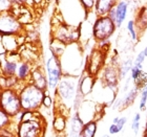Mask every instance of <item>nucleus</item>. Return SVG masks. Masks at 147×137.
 Instances as JSON below:
<instances>
[{
    "instance_id": "9b49d317",
    "label": "nucleus",
    "mask_w": 147,
    "mask_h": 137,
    "mask_svg": "<svg viewBox=\"0 0 147 137\" xmlns=\"http://www.w3.org/2000/svg\"><path fill=\"white\" fill-rule=\"evenodd\" d=\"M139 92L140 91L138 89L136 88L135 86H132L128 91L123 94L122 98H117L116 101L113 102L111 108L113 110H125L127 108H129L136 102V100H137L139 95Z\"/></svg>"
},
{
    "instance_id": "2f4dec72",
    "label": "nucleus",
    "mask_w": 147,
    "mask_h": 137,
    "mask_svg": "<svg viewBox=\"0 0 147 137\" xmlns=\"http://www.w3.org/2000/svg\"><path fill=\"white\" fill-rule=\"evenodd\" d=\"M16 4H18V5H21V4H24L25 2H28V0H12Z\"/></svg>"
},
{
    "instance_id": "7c9ffc66",
    "label": "nucleus",
    "mask_w": 147,
    "mask_h": 137,
    "mask_svg": "<svg viewBox=\"0 0 147 137\" xmlns=\"http://www.w3.org/2000/svg\"><path fill=\"white\" fill-rule=\"evenodd\" d=\"M52 105H53V100H52V98H51V95L49 94V92L46 91L45 92V96H44V98H43L42 107L49 109V108L52 107Z\"/></svg>"
},
{
    "instance_id": "cd10ccee",
    "label": "nucleus",
    "mask_w": 147,
    "mask_h": 137,
    "mask_svg": "<svg viewBox=\"0 0 147 137\" xmlns=\"http://www.w3.org/2000/svg\"><path fill=\"white\" fill-rule=\"evenodd\" d=\"M145 59H146V57H145L144 52L142 51V50H141V51H139L138 55H136L135 61H134V66L143 69V64H144Z\"/></svg>"
},
{
    "instance_id": "393cba45",
    "label": "nucleus",
    "mask_w": 147,
    "mask_h": 137,
    "mask_svg": "<svg viewBox=\"0 0 147 137\" xmlns=\"http://www.w3.org/2000/svg\"><path fill=\"white\" fill-rule=\"evenodd\" d=\"M139 109L140 111H146L147 109V86L140 91V98H139Z\"/></svg>"
},
{
    "instance_id": "423d86ee",
    "label": "nucleus",
    "mask_w": 147,
    "mask_h": 137,
    "mask_svg": "<svg viewBox=\"0 0 147 137\" xmlns=\"http://www.w3.org/2000/svg\"><path fill=\"white\" fill-rule=\"evenodd\" d=\"M46 74L49 80V89L51 91L56 90L58 84L63 78V67L60 57L52 53L45 63Z\"/></svg>"
},
{
    "instance_id": "a211bd4d",
    "label": "nucleus",
    "mask_w": 147,
    "mask_h": 137,
    "mask_svg": "<svg viewBox=\"0 0 147 137\" xmlns=\"http://www.w3.org/2000/svg\"><path fill=\"white\" fill-rule=\"evenodd\" d=\"M127 122V117L126 116H116L113 119L111 125L108 128V132L110 135H117L122 131Z\"/></svg>"
},
{
    "instance_id": "4c0bfd02",
    "label": "nucleus",
    "mask_w": 147,
    "mask_h": 137,
    "mask_svg": "<svg viewBox=\"0 0 147 137\" xmlns=\"http://www.w3.org/2000/svg\"><path fill=\"white\" fill-rule=\"evenodd\" d=\"M0 1H2V0H0Z\"/></svg>"
},
{
    "instance_id": "4468645a",
    "label": "nucleus",
    "mask_w": 147,
    "mask_h": 137,
    "mask_svg": "<svg viewBox=\"0 0 147 137\" xmlns=\"http://www.w3.org/2000/svg\"><path fill=\"white\" fill-rule=\"evenodd\" d=\"M119 0H96V4L94 6V12L96 17L108 16L109 12L117 5Z\"/></svg>"
},
{
    "instance_id": "6ab92c4d",
    "label": "nucleus",
    "mask_w": 147,
    "mask_h": 137,
    "mask_svg": "<svg viewBox=\"0 0 147 137\" xmlns=\"http://www.w3.org/2000/svg\"><path fill=\"white\" fill-rule=\"evenodd\" d=\"M66 117L63 113H57L54 117V122H53V128H54V131L58 134H61V133H64L65 129H66Z\"/></svg>"
},
{
    "instance_id": "bb28decb",
    "label": "nucleus",
    "mask_w": 147,
    "mask_h": 137,
    "mask_svg": "<svg viewBox=\"0 0 147 137\" xmlns=\"http://www.w3.org/2000/svg\"><path fill=\"white\" fill-rule=\"evenodd\" d=\"M131 130L134 131L135 135H137L140 131V128H141V113H136L134 115V118L131 120Z\"/></svg>"
},
{
    "instance_id": "0eeeda50",
    "label": "nucleus",
    "mask_w": 147,
    "mask_h": 137,
    "mask_svg": "<svg viewBox=\"0 0 147 137\" xmlns=\"http://www.w3.org/2000/svg\"><path fill=\"white\" fill-rule=\"evenodd\" d=\"M100 83L103 87H106L110 91L118 93L120 84V74H119V65L113 63H108L104 66V68L100 72Z\"/></svg>"
},
{
    "instance_id": "f3484780",
    "label": "nucleus",
    "mask_w": 147,
    "mask_h": 137,
    "mask_svg": "<svg viewBox=\"0 0 147 137\" xmlns=\"http://www.w3.org/2000/svg\"><path fill=\"white\" fill-rule=\"evenodd\" d=\"M98 131V120H89L83 125L79 137H95Z\"/></svg>"
},
{
    "instance_id": "20e7f679",
    "label": "nucleus",
    "mask_w": 147,
    "mask_h": 137,
    "mask_svg": "<svg viewBox=\"0 0 147 137\" xmlns=\"http://www.w3.org/2000/svg\"><path fill=\"white\" fill-rule=\"evenodd\" d=\"M117 29L116 23L108 16L97 17L92 28V38L97 43L109 41Z\"/></svg>"
},
{
    "instance_id": "aec40b11",
    "label": "nucleus",
    "mask_w": 147,
    "mask_h": 137,
    "mask_svg": "<svg viewBox=\"0 0 147 137\" xmlns=\"http://www.w3.org/2000/svg\"><path fill=\"white\" fill-rule=\"evenodd\" d=\"M134 61L135 59L131 58V57H128V58L122 61V63H120L119 65V74H120V80L126 79V76H128V73H130V70L134 67Z\"/></svg>"
},
{
    "instance_id": "72a5a7b5",
    "label": "nucleus",
    "mask_w": 147,
    "mask_h": 137,
    "mask_svg": "<svg viewBox=\"0 0 147 137\" xmlns=\"http://www.w3.org/2000/svg\"><path fill=\"white\" fill-rule=\"evenodd\" d=\"M137 2H139L140 4H147V0H137Z\"/></svg>"
},
{
    "instance_id": "9d476101",
    "label": "nucleus",
    "mask_w": 147,
    "mask_h": 137,
    "mask_svg": "<svg viewBox=\"0 0 147 137\" xmlns=\"http://www.w3.org/2000/svg\"><path fill=\"white\" fill-rule=\"evenodd\" d=\"M22 31V24L14 15H0V35L2 36H17Z\"/></svg>"
},
{
    "instance_id": "b1692460",
    "label": "nucleus",
    "mask_w": 147,
    "mask_h": 137,
    "mask_svg": "<svg viewBox=\"0 0 147 137\" xmlns=\"http://www.w3.org/2000/svg\"><path fill=\"white\" fill-rule=\"evenodd\" d=\"M11 125H12V117L0 109V131L11 127Z\"/></svg>"
},
{
    "instance_id": "f8f14e48",
    "label": "nucleus",
    "mask_w": 147,
    "mask_h": 137,
    "mask_svg": "<svg viewBox=\"0 0 147 137\" xmlns=\"http://www.w3.org/2000/svg\"><path fill=\"white\" fill-rule=\"evenodd\" d=\"M31 84L36 86L37 88L41 89L43 91H47L49 89V80L45 72L43 71L41 67H37L34 70H32L31 73Z\"/></svg>"
},
{
    "instance_id": "f704fd0d",
    "label": "nucleus",
    "mask_w": 147,
    "mask_h": 137,
    "mask_svg": "<svg viewBox=\"0 0 147 137\" xmlns=\"http://www.w3.org/2000/svg\"><path fill=\"white\" fill-rule=\"evenodd\" d=\"M142 51L144 52L145 57H146V58H147V46H145V47H144V49H143V50H142Z\"/></svg>"
},
{
    "instance_id": "6e6552de",
    "label": "nucleus",
    "mask_w": 147,
    "mask_h": 137,
    "mask_svg": "<svg viewBox=\"0 0 147 137\" xmlns=\"http://www.w3.org/2000/svg\"><path fill=\"white\" fill-rule=\"evenodd\" d=\"M106 53L107 51L105 49L100 47L94 48L89 53L86 63V73L90 74L92 76H97L100 74L101 70L104 68L105 61H106Z\"/></svg>"
},
{
    "instance_id": "c85d7f7f",
    "label": "nucleus",
    "mask_w": 147,
    "mask_h": 137,
    "mask_svg": "<svg viewBox=\"0 0 147 137\" xmlns=\"http://www.w3.org/2000/svg\"><path fill=\"white\" fill-rule=\"evenodd\" d=\"M144 70L141 69V68H138V67H136V66H134V67L131 68V70H130V79H131L132 83L135 82V81H137L138 80V78L142 74V72H143Z\"/></svg>"
},
{
    "instance_id": "f257e3e1",
    "label": "nucleus",
    "mask_w": 147,
    "mask_h": 137,
    "mask_svg": "<svg viewBox=\"0 0 147 137\" xmlns=\"http://www.w3.org/2000/svg\"><path fill=\"white\" fill-rule=\"evenodd\" d=\"M17 124L16 137H43L44 119L39 113L32 111H21Z\"/></svg>"
},
{
    "instance_id": "a878e982",
    "label": "nucleus",
    "mask_w": 147,
    "mask_h": 137,
    "mask_svg": "<svg viewBox=\"0 0 147 137\" xmlns=\"http://www.w3.org/2000/svg\"><path fill=\"white\" fill-rule=\"evenodd\" d=\"M134 86L138 89L139 91H141L144 87H146L147 86V72L143 71L141 76L138 78V80L134 82Z\"/></svg>"
},
{
    "instance_id": "ddd939ff",
    "label": "nucleus",
    "mask_w": 147,
    "mask_h": 137,
    "mask_svg": "<svg viewBox=\"0 0 147 137\" xmlns=\"http://www.w3.org/2000/svg\"><path fill=\"white\" fill-rule=\"evenodd\" d=\"M129 9V1L128 0H119L117 5L115 6V13H116V19L115 23L117 25V28H120L124 24Z\"/></svg>"
},
{
    "instance_id": "412c9836",
    "label": "nucleus",
    "mask_w": 147,
    "mask_h": 137,
    "mask_svg": "<svg viewBox=\"0 0 147 137\" xmlns=\"http://www.w3.org/2000/svg\"><path fill=\"white\" fill-rule=\"evenodd\" d=\"M126 29H127V33H128L129 39L130 41L134 43H137L140 41V36L141 35L139 34L138 28H137V25H136L135 20H129L127 21V24H126Z\"/></svg>"
},
{
    "instance_id": "c9c22d12",
    "label": "nucleus",
    "mask_w": 147,
    "mask_h": 137,
    "mask_svg": "<svg viewBox=\"0 0 147 137\" xmlns=\"http://www.w3.org/2000/svg\"><path fill=\"white\" fill-rule=\"evenodd\" d=\"M101 137H110V136H109L108 134H104V135H102Z\"/></svg>"
},
{
    "instance_id": "4be33fe9",
    "label": "nucleus",
    "mask_w": 147,
    "mask_h": 137,
    "mask_svg": "<svg viewBox=\"0 0 147 137\" xmlns=\"http://www.w3.org/2000/svg\"><path fill=\"white\" fill-rule=\"evenodd\" d=\"M31 65L28 62H23L19 65L18 70H17V78L19 81H25L26 79L31 78Z\"/></svg>"
},
{
    "instance_id": "dca6fc26",
    "label": "nucleus",
    "mask_w": 147,
    "mask_h": 137,
    "mask_svg": "<svg viewBox=\"0 0 147 137\" xmlns=\"http://www.w3.org/2000/svg\"><path fill=\"white\" fill-rule=\"evenodd\" d=\"M96 84V78L95 76H92L90 74L86 73L85 76H83L81 78V80H79L78 82V91L85 96L88 93L92 91V88Z\"/></svg>"
},
{
    "instance_id": "f03ea898",
    "label": "nucleus",
    "mask_w": 147,
    "mask_h": 137,
    "mask_svg": "<svg viewBox=\"0 0 147 137\" xmlns=\"http://www.w3.org/2000/svg\"><path fill=\"white\" fill-rule=\"evenodd\" d=\"M45 92L46 91L37 88L31 83H28L19 92L22 111L38 112L42 107Z\"/></svg>"
},
{
    "instance_id": "7ed1b4c3",
    "label": "nucleus",
    "mask_w": 147,
    "mask_h": 137,
    "mask_svg": "<svg viewBox=\"0 0 147 137\" xmlns=\"http://www.w3.org/2000/svg\"><path fill=\"white\" fill-rule=\"evenodd\" d=\"M0 109L12 118L17 117L22 111L19 92L14 88L0 90Z\"/></svg>"
},
{
    "instance_id": "2eb2a0df",
    "label": "nucleus",
    "mask_w": 147,
    "mask_h": 137,
    "mask_svg": "<svg viewBox=\"0 0 147 137\" xmlns=\"http://www.w3.org/2000/svg\"><path fill=\"white\" fill-rule=\"evenodd\" d=\"M135 22L139 34L142 35L147 29V4H142L138 7Z\"/></svg>"
},
{
    "instance_id": "e433bc0d",
    "label": "nucleus",
    "mask_w": 147,
    "mask_h": 137,
    "mask_svg": "<svg viewBox=\"0 0 147 137\" xmlns=\"http://www.w3.org/2000/svg\"><path fill=\"white\" fill-rule=\"evenodd\" d=\"M0 137H7V136H3V135H0Z\"/></svg>"
},
{
    "instance_id": "39448f33",
    "label": "nucleus",
    "mask_w": 147,
    "mask_h": 137,
    "mask_svg": "<svg viewBox=\"0 0 147 137\" xmlns=\"http://www.w3.org/2000/svg\"><path fill=\"white\" fill-rule=\"evenodd\" d=\"M77 91H78V83L73 76L62 78L55 90L56 95L60 100L61 105L65 107H69L71 104V106H74Z\"/></svg>"
},
{
    "instance_id": "473e14b6",
    "label": "nucleus",
    "mask_w": 147,
    "mask_h": 137,
    "mask_svg": "<svg viewBox=\"0 0 147 137\" xmlns=\"http://www.w3.org/2000/svg\"><path fill=\"white\" fill-rule=\"evenodd\" d=\"M143 137H147V119H146V122H145L144 131H143Z\"/></svg>"
},
{
    "instance_id": "1a4fd4ad",
    "label": "nucleus",
    "mask_w": 147,
    "mask_h": 137,
    "mask_svg": "<svg viewBox=\"0 0 147 137\" xmlns=\"http://www.w3.org/2000/svg\"><path fill=\"white\" fill-rule=\"evenodd\" d=\"M53 39L63 43L64 45H69V44L76 43L80 39V27L61 23L54 31Z\"/></svg>"
},
{
    "instance_id": "c756f323",
    "label": "nucleus",
    "mask_w": 147,
    "mask_h": 137,
    "mask_svg": "<svg viewBox=\"0 0 147 137\" xmlns=\"http://www.w3.org/2000/svg\"><path fill=\"white\" fill-rule=\"evenodd\" d=\"M80 2H81L82 6L84 7L85 12L87 13L89 11L94 9V6L96 4V0H80Z\"/></svg>"
},
{
    "instance_id": "5701e85b",
    "label": "nucleus",
    "mask_w": 147,
    "mask_h": 137,
    "mask_svg": "<svg viewBox=\"0 0 147 137\" xmlns=\"http://www.w3.org/2000/svg\"><path fill=\"white\" fill-rule=\"evenodd\" d=\"M18 70V65L14 61H6L3 67V71L6 76H15V73H17Z\"/></svg>"
}]
</instances>
